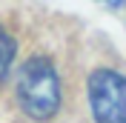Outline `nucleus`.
<instances>
[{"label":"nucleus","instance_id":"obj_2","mask_svg":"<svg viewBox=\"0 0 126 123\" xmlns=\"http://www.w3.org/2000/svg\"><path fill=\"white\" fill-rule=\"evenodd\" d=\"M89 106L97 123H126V77L115 69L89 75Z\"/></svg>","mask_w":126,"mask_h":123},{"label":"nucleus","instance_id":"obj_3","mask_svg":"<svg viewBox=\"0 0 126 123\" xmlns=\"http://www.w3.org/2000/svg\"><path fill=\"white\" fill-rule=\"evenodd\" d=\"M15 54H17V40L0 26V83H3V80L9 77V72H12Z\"/></svg>","mask_w":126,"mask_h":123},{"label":"nucleus","instance_id":"obj_4","mask_svg":"<svg viewBox=\"0 0 126 123\" xmlns=\"http://www.w3.org/2000/svg\"><path fill=\"white\" fill-rule=\"evenodd\" d=\"M100 3H106V6H115V9H118V6H123L126 0H100Z\"/></svg>","mask_w":126,"mask_h":123},{"label":"nucleus","instance_id":"obj_1","mask_svg":"<svg viewBox=\"0 0 126 123\" xmlns=\"http://www.w3.org/2000/svg\"><path fill=\"white\" fill-rule=\"evenodd\" d=\"M15 97L32 120H49L60 109V77L49 57H29L17 72Z\"/></svg>","mask_w":126,"mask_h":123}]
</instances>
